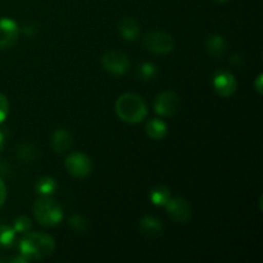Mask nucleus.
<instances>
[{"label":"nucleus","instance_id":"obj_1","mask_svg":"<svg viewBox=\"0 0 263 263\" xmlns=\"http://www.w3.org/2000/svg\"><path fill=\"white\" fill-rule=\"evenodd\" d=\"M55 249V241L50 235L44 233H26L18 243L20 256L26 262L41 261L53 254Z\"/></svg>","mask_w":263,"mask_h":263},{"label":"nucleus","instance_id":"obj_2","mask_svg":"<svg viewBox=\"0 0 263 263\" xmlns=\"http://www.w3.org/2000/svg\"><path fill=\"white\" fill-rule=\"evenodd\" d=\"M115 109L118 118L130 125L143 122L148 116V105L145 100L134 92L121 95L116 102Z\"/></svg>","mask_w":263,"mask_h":263},{"label":"nucleus","instance_id":"obj_3","mask_svg":"<svg viewBox=\"0 0 263 263\" xmlns=\"http://www.w3.org/2000/svg\"><path fill=\"white\" fill-rule=\"evenodd\" d=\"M33 215L36 221L44 228H54L63 220L61 204L51 197L39 198L33 204Z\"/></svg>","mask_w":263,"mask_h":263},{"label":"nucleus","instance_id":"obj_4","mask_svg":"<svg viewBox=\"0 0 263 263\" xmlns=\"http://www.w3.org/2000/svg\"><path fill=\"white\" fill-rule=\"evenodd\" d=\"M143 45L153 54H168L174 50L175 40L170 33L163 31H153L143 37Z\"/></svg>","mask_w":263,"mask_h":263},{"label":"nucleus","instance_id":"obj_5","mask_svg":"<svg viewBox=\"0 0 263 263\" xmlns=\"http://www.w3.org/2000/svg\"><path fill=\"white\" fill-rule=\"evenodd\" d=\"M102 67L113 76H122L130 69V59L120 50H112L102 57Z\"/></svg>","mask_w":263,"mask_h":263},{"label":"nucleus","instance_id":"obj_6","mask_svg":"<svg viewBox=\"0 0 263 263\" xmlns=\"http://www.w3.org/2000/svg\"><path fill=\"white\" fill-rule=\"evenodd\" d=\"M64 167L67 172L77 179H84L87 177L92 171V162L90 157L86 154L80 153V152H73L69 154L64 161Z\"/></svg>","mask_w":263,"mask_h":263},{"label":"nucleus","instance_id":"obj_7","mask_svg":"<svg viewBox=\"0 0 263 263\" xmlns=\"http://www.w3.org/2000/svg\"><path fill=\"white\" fill-rule=\"evenodd\" d=\"M181 98L175 91H163L154 100V110L162 117H172L177 113Z\"/></svg>","mask_w":263,"mask_h":263},{"label":"nucleus","instance_id":"obj_8","mask_svg":"<svg viewBox=\"0 0 263 263\" xmlns=\"http://www.w3.org/2000/svg\"><path fill=\"white\" fill-rule=\"evenodd\" d=\"M212 86L216 94L222 98H229L235 94L238 89V82L235 76L228 71H217L213 74Z\"/></svg>","mask_w":263,"mask_h":263},{"label":"nucleus","instance_id":"obj_9","mask_svg":"<svg viewBox=\"0 0 263 263\" xmlns=\"http://www.w3.org/2000/svg\"><path fill=\"white\" fill-rule=\"evenodd\" d=\"M20 37V26L10 18H0V50H7L17 44Z\"/></svg>","mask_w":263,"mask_h":263},{"label":"nucleus","instance_id":"obj_10","mask_svg":"<svg viewBox=\"0 0 263 263\" xmlns=\"http://www.w3.org/2000/svg\"><path fill=\"white\" fill-rule=\"evenodd\" d=\"M164 207H166L170 217L176 221V222L185 223L192 217V207H190V203L185 198H170V200L166 203Z\"/></svg>","mask_w":263,"mask_h":263},{"label":"nucleus","instance_id":"obj_11","mask_svg":"<svg viewBox=\"0 0 263 263\" xmlns=\"http://www.w3.org/2000/svg\"><path fill=\"white\" fill-rule=\"evenodd\" d=\"M139 229L140 233L144 236L149 239H156L162 235L163 233V225L158 218L153 217V216H144L139 221Z\"/></svg>","mask_w":263,"mask_h":263},{"label":"nucleus","instance_id":"obj_12","mask_svg":"<svg viewBox=\"0 0 263 263\" xmlns=\"http://www.w3.org/2000/svg\"><path fill=\"white\" fill-rule=\"evenodd\" d=\"M118 31L125 40L134 41L138 39L139 33H140V26L135 18L123 17L118 22Z\"/></svg>","mask_w":263,"mask_h":263},{"label":"nucleus","instance_id":"obj_13","mask_svg":"<svg viewBox=\"0 0 263 263\" xmlns=\"http://www.w3.org/2000/svg\"><path fill=\"white\" fill-rule=\"evenodd\" d=\"M72 143H73V138H72L71 133L63 130V128L57 130L51 136V148L57 153H63V152L68 151L72 146Z\"/></svg>","mask_w":263,"mask_h":263},{"label":"nucleus","instance_id":"obj_14","mask_svg":"<svg viewBox=\"0 0 263 263\" xmlns=\"http://www.w3.org/2000/svg\"><path fill=\"white\" fill-rule=\"evenodd\" d=\"M226 48H228V44L221 35H212L205 41V49L213 58H220L221 55H223Z\"/></svg>","mask_w":263,"mask_h":263},{"label":"nucleus","instance_id":"obj_15","mask_svg":"<svg viewBox=\"0 0 263 263\" xmlns=\"http://www.w3.org/2000/svg\"><path fill=\"white\" fill-rule=\"evenodd\" d=\"M145 133L153 140H161L167 135V125L159 118H152L146 122Z\"/></svg>","mask_w":263,"mask_h":263},{"label":"nucleus","instance_id":"obj_16","mask_svg":"<svg viewBox=\"0 0 263 263\" xmlns=\"http://www.w3.org/2000/svg\"><path fill=\"white\" fill-rule=\"evenodd\" d=\"M57 187H58V184L55 179L51 176H43L36 182V192L41 197H51L57 192Z\"/></svg>","mask_w":263,"mask_h":263},{"label":"nucleus","instance_id":"obj_17","mask_svg":"<svg viewBox=\"0 0 263 263\" xmlns=\"http://www.w3.org/2000/svg\"><path fill=\"white\" fill-rule=\"evenodd\" d=\"M149 198H151V202L154 205H157V207H164L166 203L170 200V198H171V190L167 186H164V185H158L154 189H152Z\"/></svg>","mask_w":263,"mask_h":263},{"label":"nucleus","instance_id":"obj_18","mask_svg":"<svg viewBox=\"0 0 263 263\" xmlns=\"http://www.w3.org/2000/svg\"><path fill=\"white\" fill-rule=\"evenodd\" d=\"M15 238H17V233L13 226L0 223V248H12L15 243Z\"/></svg>","mask_w":263,"mask_h":263},{"label":"nucleus","instance_id":"obj_19","mask_svg":"<svg viewBox=\"0 0 263 263\" xmlns=\"http://www.w3.org/2000/svg\"><path fill=\"white\" fill-rule=\"evenodd\" d=\"M157 73H158V68H157L156 64L151 63V62L141 63L136 71V74L141 81H152L157 76Z\"/></svg>","mask_w":263,"mask_h":263},{"label":"nucleus","instance_id":"obj_20","mask_svg":"<svg viewBox=\"0 0 263 263\" xmlns=\"http://www.w3.org/2000/svg\"><path fill=\"white\" fill-rule=\"evenodd\" d=\"M31 218L27 216H20L18 218H15L14 222H13V229L17 234H26L31 230Z\"/></svg>","mask_w":263,"mask_h":263},{"label":"nucleus","instance_id":"obj_21","mask_svg":"<svg viewBox=\"0 0 263 263\" xmlns=\"http://www.w3.org/2000/svg\"><path fill=\"white\" fill-rule=\"evenodd\" d=\"M69 226H71L73 230H76L77 233H85L87 229V221L85 220L82 216L73 215L69 218Z\"/></svg>","mask_w":263,"mask_h":263},{"label":"nucleus","instance_id":"obj_22","mask_svg":"<svg viewBox=\"0 0 263 263\" xmlns=\"http://www.w3.org/2000/svg\"><path fill=\"white\" fill-rule=\"evenodd\" d=\"M9 113V102L4 94L0 92V123L4 122Z\"/></svg>","mask_w":263,"mask_h":263},{"label":"nucleus","instance_id":"obj_23","mask_svg":"<svg viewBox=\"0 0 263 263\" xmlns=\"http://www.w3.org/2000/svg\"><path fill=\"white\" fill-rule=\"evenodd\" d=\"M5 199H7V186H5V182L0 177V208L5 203Z\"/></svg>","mask_w":263,"mask_h":263},{"label":"nucleus","instance_id":"obj_24","mask_svg":"<svg viewBox=\"0 0 263 263\" xmlns=\"http://www.w3.org/2000/svg\"><path fill=\"white\" fill-rule=\"evenodd\" d=\"M262 81H263V74L259 73L258 77L256 79V81H254V86H256V90L259 92V94H262Z\"/></svg>","mask_w":263,"mask_h":263},{"label":"nucleus","instance_id":"obj_25","mask_svg":"<svg viewBox=\"0 0 263 263\" xmlns=\"http://www.w3.org/2000/svg\"><path fill=\"white\" fill-rule=\"evenodd\" d=\"M3 148H4V134L0 131V152L3 151Z\"/></svg>","mask_w":263,"mask_h":263},{"label":"nucleus","instance_id":"obj_26","mask_svg":"<svg viewBox=\"0 0 263 263\" xmlns=\"http://www.w3.org/2000/svg\"><path fill=\"white\" fill-rule=\"evenodd\" d=\"M215 3H218V4H222V3H226L228 0H213Z\"/></svg>","mask_w":263,"mask_h":263}]
</instances>
